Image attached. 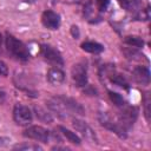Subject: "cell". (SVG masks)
I'll list each match as a JSON object with an SVG mask.
<instances>
[{"mask_svg": "<svg viewBox=\"0 0 151 151\" xmlns=\"http://www.w3.org/2000/svg\"><path fill=\"white\" fill-rule=\"evenodd\" d=\"M14 150H32V151H38V150H41V147L37 144H17L14 145L13 147Z\"/></svg>", "mask_w": 151, "mask_h": 151, "instance_id": "7402d4cb", "label": "cell"}, {"mask_svg": "<svg viewBox=\"0 0 151 151\" xmlns=\"http://www.w3.org/2000/svg\"><path fill=\"white\" fill-rule=\"evenodd\" d=\"M99 122H100V124L104 126V127H106V129H109V130H111V131H113L116 134H118L120 138H125L126 137V130L120 125V123L118 122V119H113L111 116H109L106 112H100V114H99Z\"/></svg>", "mask_w": 151, "mask_h": 151, "instance_id": "7a4b0ae2", "label": "cell"}, {"mask_svg": "<svg viewBox=\"0 0 151 151\" xmlns=\"http://www.w3.org/2000/svg\"><path fill=\"white\" fill-rule=\"evenodd\" d=\"M1 42H2V37H1V34H0V46H1Z\"/></svg>", "mask_w": 151, "mask_h": 151, "instance_id": "83f0119b", "label": "cell"}, {"mask_svg": "<svg viewBox=\"0 0 151 151\" xmlns=\"http://www.w3.org/2000/svg\"><path fill=\"white\" fill-rule=\"evenodd\" d=\"M123 52H124L125 57H126L127 59H131V60H140V59H143V57H144L136 47H127V48H124Z\"/></svg>", "mask_w": 151, "mask_h": 151, "instance_id": "2e32d148", "label": "cell"}, {"mask_svg": "<svg viewBox=\"0 0 151 151\" xmlns=\"http://www.w3.org/2000/svg\"><path fill=\"white\" fill-rule=\"evenodd\" d=\"M111 81H112L113 84L120 86V87L129 88V84H127V81H126V80L123 78V76H120V74H112V77H111Z\"/></svg>", "mask_w": 151, "mask_h": 151, "instance_id": "44dd1931", "label": "cell"}, {"mask_svg": "<svg viewBox=\"0 0 151 151\" xmlns=\"http://www.w3.org/2000/svg\"><path fill=\"white\" fill-rule=\"evenodd\" d=\"M96 2H97V6H98V9L100 12H103L107 8V6L110 4V0H96Z\"/></svg>", "mask_w": 151, "mask_h": 151, "instance_id": "603a6c76", "label": "cell"}, {"mask_svg": "<svg viewBox=\"0 0 151 151\" xmlns=\"http://www.w3.org/2000/svg\"><path fill=\"white\" fill-rule=\"evenodd\" d=\"M118 2L127 12H136L140 7L142 0H118Z\"/></svg>", "mask_w": 151, "mask_h": 151, "instance_id": "5bb4252c", "label": "cell"}, {"mask_svg": "<svg viewBox=\"0 0 151 151\" xmlns=\"http://www.w3.org/2000/svg\"><path fill=\"white\" fill-rule=\"evenodd\" d=\"M6 48L18 60L26 61L29 59V51L26 47V45L8 33L6 34Z\"/></svg>", "mask_w": 151, "mask_h": 151, "instance_id": "6da1fadb", "label": "cell"}, {"mask_svg": "<svg viewBox=\"0 0 151 151\" xmlns=\"http://www.w3.org/2000/svg\"><path fill=\"white\" fill-rule=\"evenodd\" d=\"M7 74H8V68H7L6 64H5L4 61H1V60H0V76L6 77Z\"/></svg>", "mask_w": 151, "mask_h": 151, "instance_id": "cb8c5ba5", "label": "cell"}, {"mask_svg": "<svg viewBox=\"0 0 151 151\" xmlns=\"http://www.w3.org/2000/svg\"><path fill=\"white\" fill-rule=\"evenodd\" d=\"M42 25L50 29H57L60 25V17L53 11H45L41 15Z\"/></svg>", "mask_w": 151, "mask_h": 151, "instance_id": "30bf717a", "label": "cell"}, {"mask_svg": "<svg viewBox=\"0 0 151 151\" xmlns=\"http://www.w3.org/2000/svg\"><path fill=\"white\" fill-rule=\"evenodd\" d=\"M47 80L53 85H59L65 80V73L58 67H52L47 72Z\"/></svg>", "mask_w": 151, "mask_h": 151, "instance_id": "7c38bea8", "label": "cell"}, {"mask_svg": "<svg viewBox=\"0 0 151 151\" xmlns=\"http://www.w3.org/2000/svg\"><path fill=\"white\" fill-rule=\"evenodd\" d=\"M133 78L138 84L149 85L150 83V71L146 66H137L133 68Z\"/></svg>", "mask_w": 151, "mask_h": 151, "instance_id": "8fae6325", "label": "cell"}, {"mask_svg": "<svg viewBox=\"0 0 151 151\" xmlns=\"http://www.w3.org/2000/svg\"><path fill=\"white\" fill-rule=\"evenodd\" d=\"M109 97H110L111 101H112V103H113L116 106L122 107V106H124V105H125V100H124V98H123V97H122L119 93L110 91V92H109Z\"/></svg>", "mask_w": 151, "mask_h": 151, "instance_id": "d6986e66", "label": "cell"}, {"mask_svg": "<svg viewBox=\"0 0 151 151\" xmlns=\"http://www.w3.org/2000/svg\"><path fill=\"white\" fill-rule=\"evenodd\" d=\"M58 129H59V131L66 137V139H67L68 142H71V143H73V144H76V145H80V144H81V139L76 134V132H72L71 130H68V129H66V127H64V126H59Z\"/></svg>", "mask_w": 151, "mask_h": 151, "instance_id": "9a60e30c", "label": "cell"}, {"mask_svg": "<svg viewBox=\"0 0 151 151\" xmlns=\"http://www.w3.org/2000/svg\"><path fill=\"white\" fill-rule=\"evenodd\" d=\"M72 79L77 86L84 87L87 85V65L84 61L77 63L72 67Z\"/></svg>", "mask_w": 151, "mask_h": 151, "instance_id": "277c9868", "label": "cell"}, {"mask_svg": "<svg viewBox=\"0 0 151 151\" xmlns=\"http://www.w3.org/2000/svg\"><path fill=\"white\" fill-rule=\"evenodd\" d=\"M13 119L18 125L26 126L32 122V112L27 106L17 104L13 109Z\"/></svg>", "mask_w": 151, "mask_h": 151, "instance_id": "5b68a950", "label": "cell"}, {"mask_svg": "<svg viewBox=\"0 0 151 151\" xmlns=\"http://www.w3.org/2000/svg\"><path fill=\"white\" fill-rule=\"evenodd\" d=\"M34 111H35L37 118H38L39 120L45 122V123H51V122L53 120L52 116H51L48 112H46L42 107H40V106H35V107H34Z\"/></svg>", "mask_w": 151, "mask_h": 151, "instance_id": "e0dca14e", "label": "cell"}, {"mask_svg": "<svg viewBox=\"0 0 151 151\" xmlns=\"http://www.w3.org/2000/svg\"><path fill=\"white\" fill-rule=\"evenodd\" d=\"M40 52H41V55L48 63H51L53 65H63L64 64V60H63L60 52L58 50H55L53 46L47 45V44H42L40 46Z\"/></svg>", "mask_w": 151, "mask_h": 151, "instance_id": "52a82bcc", "label": "cell"}, {"mask_svg": "<svg viewBox=\"0 0 151 151\" xmlns=\"http://www.w3.org/2000/svg\"><path fill=\"white\" fill-rule=\"evenodd\" d=\"M5 144H6V139H5V138H1V137H0V146H4Z\"/></svg>", "mask_w": 151, "mask_h": 151, "instance_id": "4316f807", "label": "cell"}, {"mask_svg": "<svg viewBox=\"0 0 151 151\" xmlns=\"http://www.w3.org/2000/svg\"><path fill=\"white\" fill-rule=\"evenodd\" d=\"M143 104H144V114L147 122H150V104H151V98H150V93L145 92L144 97H143Z\"/></svg>", "mask_w": 151, "mask_h": 151, "instance_id": "ffe728a7", "label": "cell"}, {"mask_svg": "<svg viewBox=\"0 0 151 151\" xmlns=\"http://www.w3.org/2000/svg\"><path fill=\"white\" fill-rule=\"evenodd\" d=\"M22 136L26 137V138H31V139L41 142V143H47L50 140L51 133L47 129H45L42 126L34 125V126H29L28 129H26L24 131Z\"/></svg>", "mask_w": 151, "mask_h": 151, "instance_id": "8992f818", "label": "cell"}, {"mask_svg": "<svg viewBox=\"0 0 151 151\" xmlns=\"http://www.w3.org/2000/svg\"><path fill=\"white\" fill-rule=\"evenodd\" d=\"M72 125H73V127H74L78 132H80L86 139H88V140H91V142H93V143H98L97 136H96L94 131L87 125L86 122H83V120H80V119H78V118H73V119H72Z\"/></svg>", "mask_w": 151, "mask_h": 151, "instance_id": "ba28073f", "label": "cell"}, {"mask_svg": "<svg viewBox=\"0 0 151 151\" xmlns=\"http://www.w3.org/2000/svg\"><path fill=\"white\" fill-rule=\"evenodd\" d=\"M6 100V92L0 88V104H2Z\"/></svg>", "mask_w": 151, "mask_h": 151, "instance_id": "484cf974", "label": "cell"}, {"mask_svg": "<svg viewBox=\"0 0 151 151\" xmlns=\"http://www.w3.org/2000/svg\"><path fill=\"white\" fill-rule=\"evenodd\" d=\"M71 33H72V37L73 38H76V39H78L79 38V28L77 27V26H72L71 27Z\"/></svg>", "mask_w": 151, "mask_h": 151, "instance_id": "d4e9b609", "label": "cell"}, {"mask_svg": "<svg viewBox=\"0 0 151 151\" xmlns=\"http://www.w3.org/2000/svg\"><path fill=\"white\" fill-rule=\"evenodd\" d=\"M81 48L85 52L94 53V54H98V53L104 51V46L99 42H96V41H85L81 44Z\"/></svg>", "mask_w": 151, "mask_h": 151, "instance_id": "4fadbf2b", "label": "cell"}, {"mask_svg": "<svg viewBox=\"0 0 151 151\" xmlns=\"http://www.w3.org/2000/svg\"><path fill=\"white\" fill-rule=\"evenodd\" d=\"M124 41H125L127 45H130V46H132V47H136V48H140V47H143V45H144V41H143L142 38H139V37H133V35L125 37Z\"/></svg>", "mask_w": 151, "mask_h": 151, "instance_id": "ac0fdd59", "label": "cell"}, {"mask_svg": "<svg viewBox=\"0 0 151 151\" xmlns=\"http://www.w3.org/2000/svg\"><path fill=\"white\" fill-rule=\"evenodd\" d=\"M137 116H138V110L136 107L124 105V106H122V111H120L117 119L120 123V125L127 131L133 125V123L136 122Z\"/></svg>", "mask_w": 151, "mask_h": 151, "instance_id": "3957f363", "label": "cell"}, {"mask_svg": "<svg viewBox=\"0 0 151 151\" xmlns=\"http://www.w3.org/2000/svg\"><path fill=\"white\" fill-rule=\"evenodd\" d=\"M58 99L61 101V104L64 105V107L66 109L67 112H72V113H77V114H85V110L84 107L76 101L74 99L70 98V97H65V96H58Z\"/></svg>", "mask_w": 151, "mask_h": 151, "instance_id": "9c48e42d", "label": "cell"}]
</instances>
